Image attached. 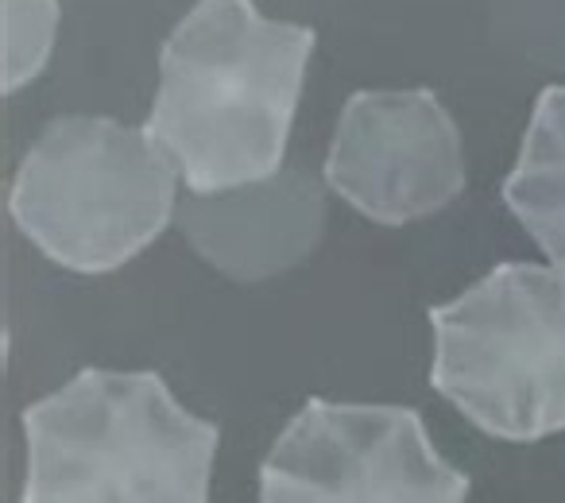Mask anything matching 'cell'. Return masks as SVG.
<instances>
[{"label":"cell","mask_w":565,"mask_h":503,"mask_svg":"<svg viewBox=\"0 0 565 503\" xmlns=\"http://www.w3.org/2000/svg\"><path fill=\"white\" fill-rule=\"evenodd\" d=\"M326 186L376 225L430 217L465 190L461 132L434 89H361L341 109Z\"/></svg>","instance_id":"8992f818"},{"label":"cell","mask_w":565,"mask_h":503,"mask_svg":"<svg viewBox=\"0 0 565 503\" xmlns=\"http://www.w3.org/2000/svg\"><path fill=\"white\" fill-rule=\"evenodd\" d=\"M503 205L565 271V86H546L526 125L515 171L503 182Z\"/></svg>","instance_id":"ba28073f"},{"label":"cell","mask_w":565,"mask_h":503,"mask_svg":"<svg viewBox=\"0 0 565 503\" xmlns=\"http://www.w3.org/2000/svg\"><path fill=\"white\" fill-rule=\"evenodd\" d=\"M20 503H210L221 430L159 372L82 368L24 410Z\"/></svg>","instance_id":"7a4b0ae2"},{"label":"cell","mask_w":565,"mask_h":503,"mask_svg":"<svg viewBox=\"0 0 565 503\" xmlns=\"http://www.w3.org/2000/svg\"><path fill=\"white\" fill-rule=\"evenodd\" d=\"M55 24V0H4V94H17L32 74L47 66Z\"/></svg>","instance_id":"9c48e42d"},{"label":"cell","mask_w":565,"mask_h":503,"mask_svg":"<svg viewBox=\"0 0 565 503\" xmlns=\"http://www.w3.org/2000/svg\"><path fill=\"white\" fill-rule=\"evenodd\" d=\"M315 32L252 0H198L159 51L148 132L190 194L267 182L282 171Z\"/></svg>","instance_id":"6da1fadb"},{"label":"cell","mask_w":565,"mask_h":503,"mask_svg":"<svg viewBox=\"0 0 565 503\" xmlns=\"http://www.w3.org/2000/svg\"><path fill=\"white\" fill-rule=\"evenodd\" d=\"M179 167L148 128L58 117L9 190L17 228L58 268L105 276L136 260L174 217Z\"/></svg>","instance_id":"3957f363"},{"label":"cell","mask_w":565,"mask_h":503,"mask_svg":"<svg viewBox=\"0 0 565 503\" xmlns=\"http://www.w3.org/2000/svg\"><path fill=\"white\" fill-rule=\"evenodd\" d=\"M415 407L307 399L259 464V503H465Z\"/></svg>","instance_id":"5b68a950"},{"label":"cell","mask_w":565,"mask_h":503,"mask_svg":"<svg viewBox=\"0 0 565 503\" xmlns=\"http://www.w3.org/2000/svg\"><path fill=\"white\" fill-rule=\"evenodd\" d=\"M174 217L202 260L228 279L259 283L295 268L315 248L326 202L322 186L307 171H287L225 194H190Z\"/></svg>","instance_id":"52a82bcc"},{"label":"cell","mask_w":565,"mask_h":503,"mask_svg":"<svg viewBox=\"0 0 565 503\" xmlns=\"http://www.w3.org/2000/svg\"><path fill=\"white\" fill-rule=\"evenodd\" d=\"M430 387L480 434L539 441L565 430V271L500 264L430 310Z\"/></svg>","instance_id":"277c9868"}]
</instances>
